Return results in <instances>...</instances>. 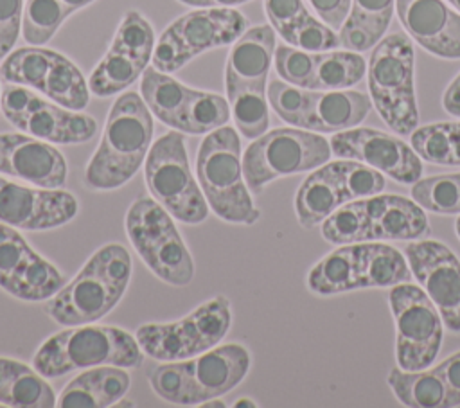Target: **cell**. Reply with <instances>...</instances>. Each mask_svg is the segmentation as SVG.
Wrapping results in <instances>:
<instances>
[{
  "mask_svg": "<svg viewBox=\"0 0 460 408\" xmlns=\"http://www.w3.org/2000/svg\"><path fill=\"white\" fill-rule=\"evenodd\" d=\"M151 140L153 117L147 104L137 92H124L115 99L99 147L86 165V185L110 191L129 182L146 162Z\"/></svg>",
  "mask_w": 460,
  "mask_h": 408,
  "instance_id": "1",
  "label": "cell"
},
{
  "mask_svg": "<svg viewBox=\"0 0 460 408\" xmlns=\"http://www.w3.org/2000/svg\"><path fill=\"white\" fill-rule=\"evenodd\" d=\"M131 279V255L117 243L99 248L45 306L47 315L63 327L93 324L122 298Z\"/></svg>",
  "mask_w": 460,
  "mask_h": 408,
  "instance_id": "2",
  "label": "cell"
},
{
  "mask_svg": "<svg viewBox=\"0 0 460 408\" xmlns=\"http://www.w3.org/2000/svg\"><path fill=\"white\" fill-rule=\"evenodd\" d=\"M250 361L244 345L225 343L187 359L164 361L147 374V379L162 399L194 406L235 388L248 374Z\"/></svg>",
  "mask_w": 460,
  "mask_h": 408,
  "instance_id": "3",
  "label": "cell"
},
{
  "mask_svg": "<svg viewBox=\"0 0 460 408\" xmlns=\"http://www.w3.org/2000/svg\"><path fill=\"white\" fill-rule=\"evenodd\" d=\"M144 352L135 336L113 325H72L47 338L34 354V368L45 377H59L72 370L115 365L140 367Z\"/></svg>",
  "mask_w": 460,
  "mask_h": 408,
  "instance_id": "4",
  "label": "cell"
},
{
  "mask_svg": "<svg viewBox=\"0 0 460 408\" xmlns=\"http://www.w3.org/2000/svg\"><path fill=\"white\" fill-rule=\"evenodd\" d=\"M198 183L210 210L223 221L253 225L261 212L253 205L243 174L241 140L234 128L221 126L201 140L196 158Z\"/></svg>",
  "mask_w": 460,
  "mask_h": 408,
  "instance_id": "5",
  "label": "cell"
},
{
  "mask_svg": "<svg viewBox=\"0 0 460 408\" xmlns=\"http://www.w3.org/2000/svg\"><path fill=\"white\" fill-rule=\"evenodd\" d=\"M413 72L415 52L406 34L392 32L374 45L367 65L370 99L379 117L397 135H411L419 124Z\"/></svg>",
  "mask_w": 460,
  "mask_h": 408,
  "instance_id": "6",
  "label": "cell"
},
{
  "mask_svg": "<svg viewBox=\"0 0 460 408\" xmlns=\"http://www.w3.org/2000/svg\"><path fill=\"white\" fill-rule=\"evenodd\" d=\"M128 237L146 266L171 286H187L194 262L172 216L155 200L138 198L126 214Z\"/></svg>",
  "mask_w": 460,
  "mask_h": 408,
  "instance_id": "7",
  "label": "cell"
},
{
  "mask_svg": "<svg viewBox=\"0 0 460 408\" xmlns=\"http://www.w3.org/2000/svg\"><path fill=\"white\" fill-rule=\"evenodd\" d=\"M331 144L318 133L298 128H277L257 138L243 153V174L255 194L289 174L318 169L331 158Z\"/></svg>",
  "mask_w": 460,
  "mask_h": 408,
  "instance_id": "8",
  "label": "cell"
},
{
  "mask_svg": "<svg viewBox=\"0 0 460 408\" xmlns=\"http://www.w3.org/2000/svg\"><path fill=\"white\" fill-rule=\"evenodd\" d=\"M146 185L151 196L176 219L198 225L208 216V205L189 167L181 131H167L156 138L144 162Z\"/></svg>",
  "mask_w": 460,
  "mask_h": 408,
  "instance_id": "9",
  "label": "cell"
},
{
  "mask_svg": "<svg viewBox=\"0 0 460 408\" xmlns=\"http://www.w3.org/2000/svg\"><path fill=\"white\" fill-rule=\"evenodd\" d=\"M230 324V302L217 295L176 322L140 325L135 338L146 356L178 361L214 349L226 336Z\"/></svg>",
  "mask_w": 460,
  "mask_h": 408,
  "instance_id": "10",
  "label": "cell"
},
{
  "mask_svg": "<svg viewBox=\"0 0 460 408\" xmlns=\"http://www.w3.org/2000/svg\"><path fill=\"white\" fill-rule=\"evenodd\" d=\"M246 18L232 7H198L176 18L158 38L153 67L176 72L198 54L234 43L246 31Z\"/></svg>",
  "mask_w": 460,
  "mask_h": 408,
  "instance_id": "11",
  "label": "cell"
},
{
  "mask_svg": "<svg viewBox=\"0 0 460 408\" xmlns=\"http://www.w3.org/2000/svg\"><path fill=\"white\" fill-rule=\"evenodd\" d=\"M4 83L31 86L56 104L81 111L90 101V88L81 70L63 54L38 45L9 52L0 65Z\"/></svg>",
  "mask_w": 460,
  "mask_h": 408,
  "instance_id": "12",
  "label": "cell"
},
{
  "mask_svg": "<svg viewBox=\"0 0 460 408\" xmlns=\"http://www.w3.org/2000/svg\"><path fill=\"white\" fill-rule=\"evenodd\" d=\"M388 304L395 320V358L404 370L428 368L438 354L444 322L428 297L415 284H397L388 293Z\"/></svg>",
  "mask_w": 460,
  "mask_h": 408,
  "instance_id": "13",
  "label": "cell"
},
{
  "mask_svg": "<svg viewBox=\"0 0 460 408\" xmlns=\"http://www.w3.org/2000/svg\"><path fill=\"white\" fill-rule=\"evenodd\" d=\"M0 108L13 126L54 144L86 142L97 129V122L90 115L52 104L22 84L5 83Z\"/></svg>",
  "mask_w": 460,
  "mask_h": 408,
  "instance_id": "14",
  "label": "cell"
},
{
  "mask_svg": "<svg viewBox=\"0 0 460 408\" xmlns=\"http://www.w3.org/2000/svg\"><path fill=\"white\" fill-rule=\"evenodd\" d=\"M155 45L151 23L138 11H128L115 31L110 49L88 79L90 92L97 97H110L133 84L147 68Z\"/></svg>",
  "mask_w": 460,
  "mask_h": 408,
  "instance_id": "15",
  "label": "cell"
},
{
  "mask_svg": "<svg viewBox=\"0 0 460 408\" xmlns=\"http://www.w3.org/2000/svg\"><path fill=\"white\" fill-rule=\"evenodd\" d=\"M63 286L58 268L34 252L14 226L0 223V288L16 298L38 302Z\"/></svg>",
  "mask_w": 460,
  "mask_h": 408,
  "instance_id": "16",
  "label": "cell"
},
{
  "mask_svg": "<svg viewBox=\"0 0 460 408\" xmlns=\"http://www.w3.org/2000/svg\"><path fill=\"white\" fill-rule=\"evenodd\" d=\"M404 257L435 307L446 329L460 333V261L440 241L408 243Z\"/></svg>",
  "mask_w": 460,
  "mask_h": 408,
  "instance_id": "17",
  "label": "cell"
},
{
  "mask_svg": "<svg viewBox=\"0 0 460 408\" xmlns=\"http://www.w3.org/2000/svg\"><path fill=\"white\" fill-rule=\"evenodd\" d=\"M329 144L332 155L363 162L399 183H415L422 176L420 156L406 142L388 133L350 128L334 133Z\"/></svg>",
  "mask_w": 460,
  "mask_h": 408,
  "instance_id": "18",
  "label": "cell"
},
{
  "mask_svg": "<svg viewBox=\"0 0 460 408\" xmlns=\"http://www.w3.org/2000/svg\"><path fill=\"white\" fill-rule=\"evenodd\" d=\"M75 214L72 192L25 187L0 176V223L22 230H49L68 223Z\"/></svg>",
  "mask_w": 460,
  "mask_h": 408,
  "instance_id": "19",
  "label": "cell"
},
{
  "mask_svg": "<svg viewBox=\"0 0 460 408\" xmlns=\"http://www.w3.org/2000/svg\"><path fill=\"white\" fill-rule=\"evenodd\" d=\"M395 13L422 49L446 59L460 58V13L446 0H395Z\"/></svg>",
  "mask_w": 460,
  "mask_h": 408,
  "instance_id": "20",
  "label": "cell"
},
{
  "mask_svg": "<svg viewBox=\"0 0 460 408\" xmlns=\"http://www.w3.org/2000/svg\"><path fill=\"white\" fill-rule=\"evenodd\" d=\"M0 173L36 187L59 189L68 171L65 156L50 142L20 133H2Z\"/></svg>",
  "mask_w": 460,
  "mask_h": 408,
  "instance_id": "21",
  "label": "cell"
},
{
  "mask_svg": "<svg viewBox=\"0 0 460 408\" xmlns=\"http://www.w3.org/2000/svg\"><path fill=\"white\" fill-rule=\"evenodd\" d=\"M367 241H415L428 234V217L422 207L399 194L367 198Z\"/></svg>",
  "mask_w": 460,
  "mask_h": 408,
  "instance_id": "22",
  "label": "cell"
},
{
  "mask_svg": "<svg viewBox=\"0 0 460 408\" xmlns=\"http://www.w3.org/2000/svg\"><path fill=\"white\" fill-rule=\"evenodd\" d=\"M372 108V99L356 90H311L309 110L304 129L320 133H338L365 120Z\"/></svg>",
  "mask_w": 460,
  "mask_h": 408,
  "instance_id": "23",
  "label": "cell"
},
{
  "mask_svg": "<svg viewBox=\"0 0 460 408\" xmlns=\"http://www.w3.org/2000/svg\"><path fill=\"white\" fill-rule=\"evenodd\" d=\"M129 385V374L122 367H92L61 390L56 404L61 408H106L119 403Z\"/></svg>",
  "mask_w": 460,
  "mask_h": 408,
  "instance_id": "24",
  "label": "cell"
},
{
  "mask_svg": "<svg viewBox=\"0 0 460 408\" xmlns=\"http://www.w3.org/2000/svg\"><path fill=\"white\" fill-rule=\"evenodd\" d=\"M275 49V29L271 25H257L244 31L228 52L225 81L266 84Z\"/></svg>",
  "mask_w": 460,
  "mask_h": 408,
  "instance_id": "25",
  "label": "cell"
},
{
  "mask_svg": "<svg viewBox=\"0 0 460 408\" xmlns=\"http://www.w3.org/2000/svg\"><path fill=\"white\" fill-rule=\"evenodd\" d=\"M0 403L14 408H52L58 397L36 368L0 358Z\"/></svg>",
  "mask_w": 460,
  "mask_h": 408,
  "instance_id": "26",
  "label": "cell"
},
{
  "mask_svg": "<svg viewBox=\"0 0 460 408\" xmlns=\"http://www.w3.org/2000/svg\"><path fill=\"white\" fill-rule=\"evenodd\" d=\"M395 0H352L347 20L340 29V41L347 50H370L386 32Z\"/></svg>",
  "mask_w": 460,
  "mask_h": 408,
  "instance_id": "27",
  "label": "cell"
},
{
  "mask_svg": "<svg viewBox=\"0 0 460 408\" xmlns=\"http://www.w3.org/2000/svg\"><path fill=\"white\" fill-rule=\"evenodd\" d=\"M345 203L340 183L329 164L314 169L298 187L295 196V210L304 228L323 223L340 205Z\"/></svg>",
  "mask_w": 460,
  "mask_h": 408,
  "instance_id": "28",
  "label": "cell"
},
{
  "mask_svg": "<svg viewBox=\"0 0 460 408\" xmlns=\"http://www.w3.org/2000/svg\"><path fill=\"white\" fill-rule=\"evenodd\" d=\"M194 88L185 86L165 72L146 68L140 79V95L149 111L165 126L181 131L183 113Z\"/></svg>",
  "mask_w": 460,
  "mask_h": 408,
  "instance_id": "29",
  "label": "cell"
},
{
  "mask_svg": "<svg viewBox=\"0 0 460 408\" xmlns=\"http://www.w3.org/2000/svg\"><path fill=\"white\" fill-rule=\"evenodd\" d=\"M356 266L361 288H394L411 275L404 255L385 243H356Z\"/></svg>",
  "mask_w": 460,
  "mask_h": 408,
  "instance_id": "30",
  "label": "cell"
},
{
  "mask_svg": "<svg viewBox=\"0 0 460 408\" xmlns=\"http://www.w3.org/2000/svg\"><path fill=\"white\" fill-rule=\"evenodd\" d=\"M307 288L316 295H338L359 289L356 243L343 244L320 259L307 275Z\"/></svg>",
  "mask_w": 460,
  "mask_h": 408,
  "instance_id": "31",
  "label": "cell"
},
{
  "mask_svg": "<svg viewBox=\"0 0 460 408\" xmlns=\"http://www.w3.org/2000/svg\"><path fill=\"white\" fill-rule=\"evenodd\" d=\"M230 111L239 133L244 138H257L270 126L266 84H246L225 81Z\"/></svg>",
  "mask_w": 460,
  "mask_h": 408,
  "instance_id": "32",
  "label": "cell"
},
{
  "mask_svg": "<svg viewBox=\"0 0 460 408\" xmlns=\"http://www.w3.org/2000/svg\"><path fill=\"white\" fill-rule=\"evenodd\" d=\"M388 386L410 408H444V383L437 370H404L395 367L388 374Z\"/></svg>",
  "mask_w": 460,
  "mask_h": 408,
  "instance_id": "33",
  "label": "cell"
},
{
  "mask_svg": "<svg viewBox=\"0 0 460 408\" xmlns=\"http://www.w3.org/2000/svg\"><path fill=\"white\" fill-rule=\"evenodd\" d=\"M367 74V63L354 50L316 52L309 90H347Z\"/></svg>",
  "mask_w": 460,
  "mask_h": 408,
  "instance_id": "34",
  "label": "cell"
},
{
  "mask_svg": "<svg viewBox=\"0 0 460 408\" xmlns=\"http://www.w3.org/2000/svg\"><path fill=\"white\" fill-rule=\"evenodd\" d=\"M411 147L426 162L460 165V122H435L411 131Z\"/></svg>",
  "mask_w": 460,
  "mask_h": 408,
  "instance_id": "35",
  "label": "cell"
},
{
  "mask_svg": "<svg viewBox=\"0 0 460 408\" xmlns=\"http://www.w3.org/2000/svg\"><path fill=\"white\" fill-rule=\"evenodd\" d=\"M230 104L217 93L194 90L185 113L181 133L189 135H203L210 133L221 126H226L230 120Z\"/></svg>",
  "mask_w": 460,
  "mask_h": 408,
  "instance_id": "36",
  "label": "cell"
},
{
  "mask_svg": "<svg viewBox=\"0 0 460 408\" xmlns=\"http://www.w3.org/2000/svg\"><path fill=\"white\" fill-rule=\"evenodd\" d=\"M367 198L345 201L322 223V235L332 244L363 243L367 241Z\"/></svg>",
  "mask_w": 460,
  "mask_h": 408,
  "instance_id": "37",
  "label": "cell"
},
{
  "mask_svg": "<svg viewBox=\"0 0 460 408\" xmlns=\"http://www.w3.org/2000/svg\"><path fill=\"white\" fill-rule=\"evenodd\" d=\"M411 198L435 214H460V173L417 180Z\"/></svg>",
  "mask_w": 460,
  "mask_h": 408,
  "instance_id": "38",
  "label": "cell"
},
{
  "mask_svg": "<svg viewBox=\"0 0 460 408\" xmlns=\"http://www.w3.org/2000/svg\"><path fill=\"white\" fill-rule=\"evenodd\" d=\"M329 167L340 183L345 201L376 196L386 185V178L381 171L352 158L331 162Z\"/></svg>",
  "mask_w": 460,
  "mask_h": 408,
  "instance_id": "39",
  "label": "cell"
},
{
  "mask_svg": "<svg viewBox=\"0 0 460 408\" xmlns=\"http://www.w3.org/2000/svg\"><path fill=\"white\" fill-rule=\"evenodd\" d=\"M279 34L286 43L307 52H327L341 45L340 36L334 32V29L316 20L309 11L282 31H279Z\"/></svg>",
  "mask_w": 460,
  "mask_h": 408,
  "instance_id": "40",
  "label": "cell"
},
{
  "mask_svg": "<svg viewBox=\"0 0 460 408\" xmlns=\"http://www.w3.org/2000/svg\"><path fill=\"white\" fill-rule=\"evenodd\" d=\"M311 90L289 84L286 81H271L268 84V102L273 111L288 124L304 128L309 110Z\"/></svg>",
  "mask_w": 460,
  "mask_h": 408,
  "instance_id": "41",
  "label": "cell"
},
{
  "mask_svg": "<svg viewBox=\"0 0 460 408\" xmlns=\"http://www.w3.org/2000/svg\"><path fill=\"white\" fill-rule=\"evenodd\" d=\"M314 59L316 52H307L289 45H279L273 56L275 70L280 79L300 88H309L314 70Z\"/></svg>",
  "mask_w": 460,
  "mask_h": 408,
  "instance_id": "42",
  "label": "cell"
},
{
  "mask_svg": "<svg viewBox=\"0 0 460 408\" xmlns=\"http://www.w3.org/2000/svg\"><path fill=\"white\" fill-rule=\"evenodd\" d=\"M23 0H0V59L14 47L23 18Z\"/></svg>",
  "mask_w": 460,
  "mask_h": 408,
  "instance_id": "43",
  "label": "cell"
},
{
  "mask_svg": "<svg viewBox=\"0 0 460 408\" xmlns=\"http://www.w3.org/2000/svg\"><path fill=\"white\" fill-rule=\"evenodd\" d=\"M264 11L270 25L279 32L307 13V7L302 0H264Z\"/></svg>",
  "mask_w": 460,
  "mask_h": 408,
  "instance_id": "44",
  "label": "cell"
},
{
  "mask_svg": "<svg viewBox=\"0 0 460 408\" xmlns=\"http://www.w3.org/2000/svg\"><path fill=\"white\" fill-rule=\"evenodd\" d=\"M438 377L444 383L446 397H444V408L458 406L460 404V352L451 354L442 363L435 367Z\"/></svg>",
  "mask_w": 460,
  "mask_h": 408,
  "instance_id": "45",
  "label": "cell"
},
{
  "mask_svg": "<svg viewBox=\"0 0 460 408\" xmlns=\"http://www.w3.org/2000/svg\"><path fill=\"white\" fill-rule=\"evenodd\" d=\"M350 2L352 0H309L320 20L331 29H341L343 22L349 16Z\"/></svg>",
  "mask_w": 460,
  "mask_h": 408,
  "instance_id": "46",
  "label": "cell"
},
{
  "mask_svg": "<svg viewBox=\"0 0 460 408\" xmlns=\"http://www.w3.org/2000/svg\"><path fill=\"white\" fill-rule=\"evenodd\" d=\"M442 106L447 113L460 117V74L446 88L442 95Z\"/></svg>",
  "mask_w": 460,
  "mask_h": 408,
  "instance_id": "47",
  "label": "cell"
},
{
  "mask_svg": "<svg viewBox=\"0 0 460 408\" xmlns=\"http://www.w3.org/2000/svg\"><path fill=\"white\" fill-rule=\"evenodd\" d=\"M180 2L190 7H234V5L246 4L250 0H180Z\"/></svg>",
  "mask_w": 460,
  "mask_h": 408,
  "instance_id": "48",
  "label": "cell"
},
{
  "mask_svg": "<svg viewBox=\"0 0 460 408\" xmlns=\"http://www.w3.org/2000/svg\"><path fill=\"white\" fill-rule=\"evenodd\" d=\"M93 2H95V0H58V4H59L68 14L79 11V9H83V7H86V5L93 4Z\"/></svg>",
  "mask_w": 460,
  "mask_h": 408,
  "instance_id": "49",
  "label": "cell"
},
{
  "mask_svg": "<svg viewBox=\"0 0 460 408\" xmlns=\"http://www.w3.org/2000/svg\"><path fill=\"white\" fill-rule=\"evenodd\" d=\"M234 406H235V408H241V406H248V408H252V406H257V404H255L252 399H248V397H241L239 401H235V403H234Z\"/></svg>",
  "mask_w": 460,
  "mask_h": 408,
  "instance_id": "50",
  "label": "cell"
},
{
  "mask_svg": "<svg viewBox=\"0 0 460 408\" xmlns=\"http://www.w3.org/2000/svg\"><path fill=\"white\" fill-rule=\"evenodd\" d=\"M203 406H225V401L223 399H208L203 403Z\"/></svg>",
  "mask_w": 460,
  "mask_h": 408,
  "instance_id": "51",
  "label": "cell"
},
{
  "mask_svg": "<svg viewBox=\"0 0 460 408\" xmlns=\"http://www.w3.org/2000/svg\"><path fill=\"white\" fill-rule=\"evenodd\" d=\"M453 7H455V11H458L460 13V0H447Z\"/></svg>",
  "mask_w": 460,
  "mask_h": 408,
  "instance_id": "52",
  "label": "cell"
},
{
  "mask_svg": "<svg viewBox=\"0 0 460 408\" xmlns=\"http://www.w3.org/2000/svg\"><path fill=\"white\" fill-rule=\"evenodd\" d=\"M455 230H456V235L460 237V216H458V219H456V223H455Z\"/></svg>",
  "mask_w": 460,
  "mask_h": 408,
  "instance_id": "53",
  "label": "cell"
},
{
  "mask_svg": "<svg viewBox=\"0 0 460 408\" xmlns=\"http://www.w3.org/2000/svg\"><path fill=\"white\" fill-rule=\"evenodd\" d=\"M0 95H2V92H0Z\"/></svg>",
  "mask_w": 460,
  "mask_h": 408,
  "instance_id": "54",
  "label": "cell"
}]
</instances>
